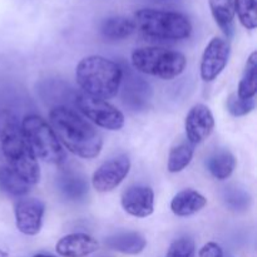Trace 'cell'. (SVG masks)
I'll use <instances>...</instances> for the list:
<instances>
[{
	"instance_id": "cell-16",
	"label": "cell",
	"mask_w": 257,
	"mask_h": 257,
	"mask_svg": "<svg viewBox=\"0 0 257 257\" xmlns=\"http://www.w3.org/2000/svg\"><path fill=\"white\" fill-rule=\"evenodd\" d=\"M207 205V200L203 195L195 190H183L178 192L171 201V211L178 217H187L200 212Z\"/></svg>"
},
{
	"instance_id": "cell-13",
	"label": "cell",
	"mask_w": 257,
	"mask_h": 257,
	"mask_svg": "<svg viewBox=\"0 0 257 257\" xmlns=\"http://www.w3.org/2000/svg\"><path fill=\"white\" fill-rule=\"evenodd\" d=\"M99 248V243L88 233H69L60 238L55 245V251L62 257H87Z\"/></svg>"
},
{
	"instance_id": "cell-22",
	"label": "cell",
	"mask_w": 257,
	"mask_h": 257,
	"mask_svg": "<svg viewBox=\"0 0 257 257\" xmlns=\"http://www.w3.org/2000/svg\"><path fill=\"white\" fill-rule=\"evenodd\" d=\"M30 185L25 182L9 166L0 167V190L13 196H25L29 192Z\"/></svg>"
},
{
	"instance_id": "cell-15",
	"label": "cell",
	"mask_w": 257,
	"mask_h": 257,
	"mask_svg": "<svg viewBox=\"0 0 257 257\" xmlns=\"http://www.w3.org/2000/svg\"><path fill=\"white\" fill-rule=\"evenodd\" d=\"M104 245L105 247L115 252L124 253V255H138L146 248L147 240L142 233L127 231V232H118L108 236L104 240Z\"/></svg>"
},
{
	"instance_id": "cell-5",
	"label": "cell",
	"mask_w": 257,
	"mask_h": 257,
	"mask_svg": "<svg viewBox=\"0 0 257 257\" xmlns=\"http://www.w3.org/2000/svg\"><path fill=\"white\" fill-rule=\"evenodd\" d=\"M131 60L137 72L163 80L177 78L187 65V59L182 53L161 47L138 48L133 50Z\"/></svg>"
},
{
	"instance_id": "cell-4",
	"label": "cell",
	"mask_w": 257,
	"mask_h": 257,
	"mask_svg": "<svg viewBox=\"0 0 257 257\" xmlns=\"http://www.w3.org/2000/svg\"><path fill=\"white\" fill-rule=\"evenodd\" d=\"M136 29L156 39L182 40L192 33V24L187 17L177 12L141 9L133 17Z\"/></svg>"
},
{
	"instance_id": "cell-28",
	"label": "cell",
	"mask_w": 257,
	"mask_h": 257,
	"mask_svg": "<svg viewBox=\"0 0 257 257\" xmlns=\"http://www.w3.org/2000/svg\"><path fill=\"white\" fill-rule=\"evenodd\" d=\"M33 257H55V256L48 255V253H37V255H34Z\"/></svg>"
},
{
	"instance_id": "cell-27",
	"label": "cell",
	"mask_w": 257,
	"mask_h": 257,
	"mask_svg": "<svg viewBox=\"0 0 257 257\" xmlns=\"http://www.w3.org/2000/svg\"><path fill=\"white\" fill-rule=\"evenodd\" d=\"M198 257H223V250L218 243L207 242L200 248Z\"/></svg>"
},
{
	"instance_id": "cell-26",
	"label": "cell",
	"mask_w": 257,
	"mask_h": 257,
	"mask_svg": "<svg viewBox=\"0 0 257 257\" xmlns=\"http://www.w3.org/2000/svg\"><path fill=\"white\" fill-rule=\"evenodd\" d=\"M250 196L246 192H243V191L235 188V190L232 191H228V193L226 192V203H227L232 210H246V208L248 207V205H250Z\"/></svg>"
},
{
	"instance_id": "cell-19",
	"label": "cell",
	"mask_w": 257,
	"mask_h": 257,
	"mask_svg": "<svg viewBox=\"0 0 257 257\" xmlns=\"http://www.w3.org/2000/svg\"><path fill=\"white\" fill-rule=\"evenodd\" d=\"M136 27L132 19L125 17H110L100 25V33L109 40H122L135 33Z\"/></svg>"
},
{
	"instance_id": "cell-12",
	"label": "cell",
	"mask_w": 257,
	"mask_h": 257,
	"mask_svg": "<svg viewBox=\"0 0 257 257\" xmlns=\"http://www.w3.org/2000/svg\"><path fill=\"white\" fill-rule=\"evenodd\" d=\"M120 205L128 215L146 218L155 211V192L147 186H131L122 193Z\"/></svg>"
},
{
	"instance_id": "cell-7",
	"label": "cell",
	"mask_w": 257,
	"mask_h": 257,
	"mask_svg": "<svg viewBox=\"0 0 257 257\" xmlns=\"http://www.w3.org/2000/svg\"><path fill=\"white\" fill-rule=\"evenodd\" d=\"M75 104L79 112L98 127L108 131H119L124 125L123 113L108 100L79 93L75 98Z\"/></svg>"
},
{
	"instance_id": "cell-6",
	"label": "cell",
	"mask_w": 257,
	"mask_h": 257,
	"mask_svg": "<svg viewBox=\"0 0 257 257\" xmlns=\"http://www.w3.org/2000/svg\"><path fill=\"white\" fill-rule=\"evenodd\" d=\"M22 131L35 157L50 165L65 162V151L49 123L40 115L30 114L23 119Z\"/></svg>"
},
{
	"instance_id": "cell-8",
	"label": "cell",
	"mask_w": 257,
	"mask_h": 257,
	"mask_svg": "<svg viewBox=\"0 0 257 257\" xmlns=\"http://www.w3.org/2000/svg\"><path fill=\"white\" fill-rule=\"evenodd\" d=\"M131 160L122 155L103 163L95 170L92 177V186L97 192L107 193L117 188L128 176Z\"/></svg>"
},
{
	"instance_id": "cell-17",
	"label": "cell",
	"mask_w": 257,
	"mask_h": 257,
	"mask_svg": "<svg viewBox=\"0 0 257 257\" xmlns=\"http://www.w3.org/2000/svg\"><path fill=\"white\" fill-rule=\"evenodd\" d=\"M207 170L218 181H225L230 177L236 168V157L227 150L216 151L206 162Z\"/></svg>"
},
{
	"instance_id": "cell-20",
	"label": "cell",
	"mask_w": 257,
	"mask_h": 257,
	"mask_svg": "<svg viewBox=\"0 0 257 257\" xmlns=\"http://www.w3.org/2000/svg\"><path fill=\"white\" fill-rule=\"evenodd\" d=\"M257 92V53L252 52L246 62L236 94L242 99H251Z\"/></svg>"
},
{
	"instance_id": "cell-9",
	"label": "cell",
	"mask_w": 257,
	"mask_h": 257,
	"mask_svg": "<svg viewBox=\"0 0 257 257\" xmlns=\"http://www.w3.org/2000/svg\"><path fill=\"white\" fill-rule=\"evenodd\" d=\"M230 43L220 37H215L210 40L205 48L201 59L200 73L205 82H213L222 73L230 58Z\"/></svg>"
},
{
	"instance_id": "cell-14",
	"label": "cell",
	"mask_w": 257,
	"mask_h": 257,
	"mask_svg": "<svg viewBox=\"0 0 257 257\" xmlns=\"http://www.w3.org/2000/svg\"><path fill=\"white\" fill-rule=\"evenodd\" d=\"M57 186L59 192L68 201L73 202L84 200L89 190L87 177L82 172L73 168H65L60 172L57 178Z\"/></svg>"
},
{
	"instance_id": "cell-10",
	"label": "cell",
	"mask_w": 257,
	"mask_h": 257,
	"mask_svg": "<svg viewBox=\"0 0 257 257\" xmlns=\"http://www.w3.org/2000/svg\"><path fill=\"white\" fill-rule=\"evenodd\" d=\"M45 203L39 198H23L14 208L15 223L18 230L27 236H35L40 232Z\"/></svg>"
},
{
	"instance_id": "cell-11",
	"label": "cell",
	"mask_w": 257,
	"mask_h": 257,
	"mask_svg": "<svg viewBox=\"0 0 257 257\" xmlns=\"http://www.w3.org/2000/svg\"><path fill=\"white\" fill-rule=\"evenodd\" d=\"M185 130L191 145L202 143L215 130V118L210 108L205 104H195L186 115Z\"/></svg>"
},
{
	"instance_id": "cell-3",
	"label": "cell",
	"mask_w": 257,
	"mask_h": 257,
	"mask_svg": "<svg viewBox=\"0 0 257 257\" xmlns=\"http://www.w3.org/2000/svg\"><path fill=\"white\" fill-rule=\"evenodd\" d=\"M0 142L9 167L30 186L39 182V162L25 140L22 127L15 122H8L2 130Z\"/></svg>"
},
{
	"instance_id": "cell-25",
	"label": "cell",
	"mask_w": 257,
	"mask_h": 257,
	"mask_svg": "<svg viewBox=\"0 0 257 257\" xmlns=\"http://www.w3.org/2000/svg\"><path fill=\"white\" fill-rule=\"evenodd\" d=\"M195 241L190 237H180L171 243L166 257H195Z\"/></svg>"
},
{
	"instance_id": "cell-21",
	"label": "cell",
	"mask_w": 257,
	"mask_h": 257,
	"mask_svg": "<svg viewBox=\"0 0 257 257\" xmlns=\"http://www.w3.org/2000/svg\"><path fill=\"white\" fill-rule=\"evenodd\" d=\"M195 153V146L190 142L180 143L170 151L167 170L171 173H180L191 163Z\"/></svg>"
},
{
	"instance_id": "cell-29",
	"label": "cell",
	"mask_w": 257,
	"mask_h": 257,
	"mask_svg": "<svg viewBox=\"0 0 257 257\" xmlns=\"http://www.w3.org/2000/svg\"><path fill=\"white\" fill-rule=\"evenodd\" d=\"M0 257H8V253L4 250H2V248H0Z\"/></svg>"
},
{
	"instance_id": "cell-23",
	"label": "cell",
	"mask_w": 257,
	"mask_h": 257,
	"mask_svg": "<svg viewBox=\"0 0 257 257\" xmlns=\"http://www.w3.org/2000/svg\"><path fill=\"white\" fill-rule=\"evenodd\" d=\"M236 14L243 28L248 30L256 29L257 27V10L256 0H237Z\"/></svg>"
},
{
	"instance_id": "cell-18",
	"label": "cell",
	"mask_w": 257,
	"mask_h": 257,
	"mask_svg": "<svg viewBox=\"0 0 257 257\" xmlns=\"http://www.w3.org/2000/svg\"><path fill=\"white\" fill-rule=\"evenodd\" d=\"M237 0H210V9L216 24L226 35L232 33Z\"/></svg>"
},
{
	"instance_id": "cell-24",
	"label": "cell",
	"mask_w": 257,
	"mask_h": 257,
	"mask_svg": "<svg viewBox=\"0 0 257 257\" xmlns=\"http://www.w3.org/2000/svg\"><path fill=\"white\" fill-rule=\"evenodd\" d=\"M255 105L256 103L253 98H251V99H242L236 93H232L227 98V102H226L228 113L233 115V117H242V115L248 114V113H251L255 109Z\"/></svg>"
},
{
	"instance_id": "cell-1",
	"label": "cell",
	"mask_w": 257,
	"mask_h": 257,
	"mask_svg": "<svg viewBox=\"0 0 257 257\" xmlns=\"http://www.w3.org/2000/svg\"><path fill=\"white\" fill-rule=\"evenodd\" d=\"M49 120L63 148L85 160L99 156L103 147L102 136L75 110L57 105L49 112Z\"/></svg>"
},
{
	"instance_id": "cell-2",
	"label": "cell",
	"mask_w": 257,
	"mask_h": 257,
	"mask_svg": "<svg viewBox=\"0 0 257 257\" xmlns=\"http://www.w3.org/2000/svg\"><path fill=\"white\" fill-rule=\"evenodd\" d=\"M75 79L83 93L107 100L118 94L123 70L119 64L108 58L89 55L78 63Z\"/></svg>"
}]
</instances>
